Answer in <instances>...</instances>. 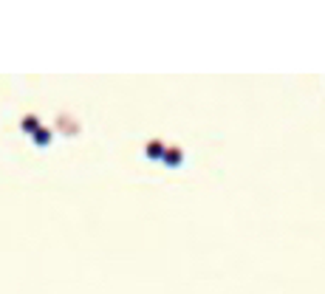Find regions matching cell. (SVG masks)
<instances>
[{"instance_id":"cell-1","label":"cell","mask_w":325,"mask_h":294,"mask_svg":"<svg viewBox=\"0 0 325 294\" xmlns=\"http://www.w3.org/2000/svg\"><path fill=\"white\" fill-rule=\"evenodd\" d=\"M181 150L178 147H167V150H164V158H161V161H164V164H170V167H178L181 164Z\"/></svg>"},{"instance_id":"cell-2","label":"cell","mask_w":325,"mask_h":294,"mask_svg":"<svg viewBox=\"0 0 325 294\" xmlns=\"http://www.w3.org/2000/svg\"><path fill=\"white\" fill-rule=\"evenodd\" d=\"M164 150H167V147L161 145V142H150V145H147V156L150 158H164Z\"/></svg>"},{"instance_id":"cell-3","label":"cell","mask_w":325,"mask_h":294,"mask_svg":"<svg viewBox=\"0 0 325 294\" xmlns=\"http://www.w3.org/2000/svg\"><path fill=\"white\" fill-rule=\"evenodd\" d=\"M23 130H26V133H37V130H40V119H37V116H26V119H23Z\"/></svg>"},{"instance_id":"cell-4","label":"cell","mask_w":325,"mask_h":294,"mask_svg":"<svg viewBox=\"0 0 325 294\" xmlns=\"http://www.w3.org/2000/svg\"><path fill=\"white\" fill-rule=\"evenodd\" d=\"M34 142H37L40 147H43V145H48V142H51V130H48V127H40V130L34 133Z\"/></svg>"}]
</instances>
